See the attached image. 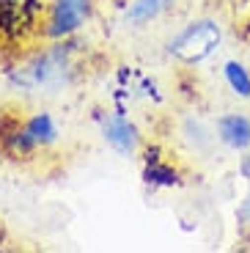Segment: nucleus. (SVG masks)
Here are the masks:
<instances>
[{
	"instance_id": "nucleus-1",
	"label": "nucleus",
	"mask_w": 250,
	"mask_h": 253,
	"mask_svg": "<svg viewBox=\"0 0 250 253\" xmlns=\"http://www.w3.org/2000/svg\"><path fill=\"white\" fill-rule=\"evenodd\" d=\"M220 39H223V33H220V25L214 19H198V22H190L170 42L168 50H170V55H176L184 63H198L217 50Z\"/></svg>"
},
{
	"instance_id": "nucleus-2",
	"label": "nucleus",
	"mask_w": 250,
	"mask_h": 253,
	"mask_svg": "<svg viewBox=\"0 0 250 253\" xmlns=\"http://www.w3.org/2000/svg\"><path fill=\"white\" fill-rule=\"evenodd\" d=\"M88 17V0H55L50 19V36H66L77 31Z\"/></svg>"
},
{
	"instance_id": "nucleus-3",
	"label": "nucleus",
	"mask_w": 250,
	"mask_h": 253,
	"mask_svg": "<svg viewBox=\"0 0 250 253\" xmlns=\"http://www.w3.org/2000/svg\"><path fill=\"white\" fill-rule=\"evenodd\" d=\"M217 132L220 140H223L228 149H237V152H245L250 149V119L239 113H228L217 121Z\"/></svg>"
},
{
	"instance_id": "nucleus-4",
	"label": "nucleus",
	"mask_w": 250,
	"mask_h": 253,
	"mask_svg": "<svg viewBox=\"0 0 250 253\" xmlns=\"http://www.w3.org/2000/svg\"><path fill=\"white\" fill-rule=\"evenodd\" d=\"M105 138H107V143L121 154H132L138 149V129H135L126 119H121V116H116V119H110L105 124Z\"/></svg>"
},
{
	"instance_id": "nucleus-5",
	"label": "nucleus",
	"mask_w": 250,
	"mask_h": 253,
	"mask_svg": "<svg viewBox=\"0 0 250 253\" xmlns=\"http://www.w3.org/2000/svg\"><path fill=\"white\" fill-rule=\"evenodd\" d=\"M17 146L22 149H31V146H42V143H50L55 138V126H52V119L47 113H39L22 126V132H17Z\"/></svg>"
},
{
	"instance_id": "nucleus-6",
	"label": "nucleus",
	"mask_w": 250,
	"mask_h": 253,
	"mask_svg": "<svg viewBox=\"0 0 250 253\" xmlns=\"http://www.w3.org/2000/svg\"><path fill=\"white\" fill-rule=\"evenodd\" d=\"M223 75H225V83L231 85V91L242 99H250V72L245 69V63L239 61H228L223 66Z\"/></svg>"
},
{
	"instance_id": "nucleus-7",
	"label": "nucleus",
	"mask_w": 250,
	"mask_h": 253,
	"mask_svg": "<svg viewBox=\"0 0 250 253\" xmlns=\"http://www.w3.org/2000/svg\"><path fill=\"white\" fill-rule=\"evenodd\" d=\"M165 3H168V0H138V3L129 8L126 17H129L132 22H149L151 17L160 14V8H163Z\"/></svg>"
},
{
	"instance_id": "nucleus-8",
	"label": "nucleus",
	"mask_w": 250,
	"mask_h": 253,
	"mask_svg": "<svg viewBox=\"0 0 250 253\" xmlns=\"http://www.w3.org/2000/svg\"><path fill=\"white\" fill-rule=\"evenodd\" d=\"M146 176H149V182H160V184H173L176 182V173L170 171V168H160V165L151 168Z\"/></svg>"
},
{
	"instance_id": "nucleus-9",
	"label": "nucleus",
	"mask_w": 250,
	"mask_h": 253,
	"mask_svg": "<svg viewBox=\"0 0 250 253\" xmlns=\"http://www.w3.org/2000/svg\"><path fill=\"white\" fill-rule=\"evenodd\" d=\"M242 173H245V176L250 179V157H248V160H245V163H242ZM245 215L250 217V196H248V204H245Z\"/></svg>"
}]
</instances>
